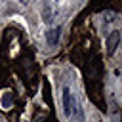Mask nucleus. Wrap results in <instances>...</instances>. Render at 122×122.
<instances>
[{
  "instance_id": "nucleus-1",
  "label": "nucleus",
  "mask_w": 122,
  "mask_h": 122,
  "mask_svg": "<svg viewBox=\"0 0 122 122\" xmlns=\"http://www.w3.org/2000/svg\"><path fill=\"white\" fill-rule=\"evenodd\" d=\"M74 105H76V99H72L71 90L65 88V90H63V112L69 116V114L72 112V107H74Z\"/></svg>"
},
{
  "instance_id": "nucleus-2",
  "label": "nucleus",
  "mask_w": 122,
  "mask_h": 122,
  "mask_svg": "<svg viewBox=\"0 0 122 122\" xmlns=\"http://www.w3.org/2000/svg\"><path fill=\"white\" fill-rule=\"evenodd\" d=\"M118 42H120V32H118V30H112V32L107 36V55H112V53H114Z\"/></svg>"
},
{
  "instance_id": "nucleus-3",
  "label": "nucleus",
  "mask_w": 122,
  "mask_h": 122,
  "mask_svg": "<svg viewBox=\"0 0 122 122\" xmlns=\"http://www.w3.org/2000/svg\"><path fill=\"white\" fill-rule=\"evenodd\" d=\"M59 34H61V29H59V27L50 29V30L46 32V42H48V46H57V42H59Z\"/></svg>"
},
{
  "instance_id": "nucleus-4",
  "label": "nucleus",
  "mask_w": 122,
  "mask_h": 122,
  "mask_svg": "<svg viewBox=\"0 0 122 122\" xmlns=\"http://www.w3.org/2000/svg\"><path fill=\"white\" fill-rule=\"evenodd\" d=\"M42 19H44L46 23H50V21H51V10H50L48 6H46V8L42 10Z\"/></svg>"
}]
</instances>
